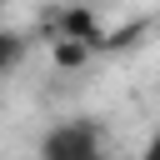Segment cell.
Segmentation results:
<instances>
[{
	"instance_id": "3957f363",
	"label": "cell",
	"mask_w": 160,
	"mask_h": 160,
	"mask_svg": "<svg viewBox=\"0 0 160 160\" xmlns=\"http://www.w3.org/2000/svg\"><path fill=\"white\" fill-rule=\"evenodd\" d=\"M0 5H5V0H0Z\"/></svg>"
},
{
	"instance_id": "6da1fadb",
	"label": "cell",
	"mask_w": 160,
	"mask_h": 160,
	"mask_svg": "<svg viewBox=\"0 0 160 160\" xmlns=\"http://www.w3.org/2000/svg\"><path fill=\"white\" fill-rule=\"evenodd\" d=\"M40 160H105V130L90 115L60 120L40 135Z\"/></svg>"
},
{
	"instance_id": "7a4b0ae2",
	"label": "cell",
	"mask_w": 160,
	"mask_h": 160,
	"mask_svg": "<svg viewBox=\"0 0 160 160\" xmlns=\"http://www.w3.org/2000/svg\"><path fill=\"white\" fill-rule=\"evenodd\" d=\"M20 55H25V40H20L15 30H0V75H10V70L20 65Z\"/></svg>"
}]
</instances>
